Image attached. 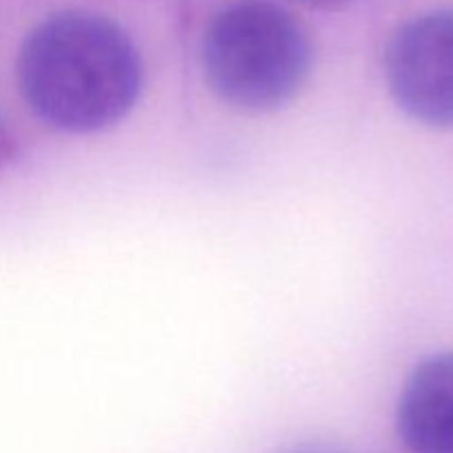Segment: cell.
Wrapping results in <instances>:
<instances>
[{
  "label": "cell",
  "instance_id": "obj_1",
  "mask_svg": "<svg viewBox=\"0 0 453 453\" xmlns=\"http://www.w3.org/2000/svg\"><path fill=\"white\" fill-rule=\"evenodd\" d=\"M25 100L51 127L88 133L118 122L140 96L128 35L93 13H60L27 38L18 60Z\"/></svg>",
  "mask_w": 453,
  "mask_h": 453
},
{
  "label": "cell",
  "instance_id": "obj_2",
  "mask_svg": "<svg viewBox=\"0 0 453 453\" xmlns=\"http://www.w3.org/2000/svg\"><path fill=\"white\" fill-rule=\"evenodd\" d=\"M203 66L226 102L265 111L299 91L310 66V47L290 13L261 0H243L208 25Z\"/></svg>",
  "mask_w": 453,
  "mask_h": 453
},
{
  "label": "cell",
  "instance_id": "obj_3",
  "mask_svg": "<svg viewBox=\"0 0 453 453\" xmlns=\"http://www.w3.org/2000/svg\"><path fill=\"white\" fill-rule=\"evenodd\" d=\"M388 82L418 122L453 128V12H432L396 31L388 49Z\"/></svg>",
  "mask_w": 453,
  "mask_h": 453
},
{
  "label": "cell",
  "instance_id": "obj_4",
  "mask_svg": "<svg viewBox=\"0 0 453 453\" xmlns=\"http://www.w3.org/2000/svg\"><path fill=\"white\" fill-rule=\"evenodd\" d=\"M398 432L411 453H453V352L427 358L410 376Z\"/></svg>",
  "mask_w": 453,
  "mask_h": 453
},
{
  "label": "cell",
  "instance_id": "obj_5",
  "mask_svg": "<svg viewBox=\"0 0 453 453\" xmlns=\"http://www.w3.org/2000/svg\"><path fill=\"white\" fill-rule=\"evenodd\" d=\"M290 453H341V451L330 449V447H301V449H295Z\"/></svg>",
  "mask_w": 453,
  "mask_h": 453
}]
</instances>
